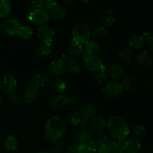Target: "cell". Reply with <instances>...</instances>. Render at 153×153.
Wrapping results in <instances>:
<instances>
[{
  "label": "cell",
  "instance_id": "cell-13",
  "mask_svg": "<svg viewBox=\"0 0 153 153\" xmlns=\"http://www.w3.org/2000/svg\"><path fill=\"white\" fill-rule=\"evenodd\" d=\"M39 88H37L34 85L31 83L29 80L28 83L27 84V87L24 90L23 92V99L26 102L31 103L34 102L37 99L39 95Z\"/></svg>",
  "mask_w": 153,
  "mask_h": 153
},
{
  "label": "cell",
  "instance_id": "cell-45",
  "mask_svg": "<svg viewBox=\"0 0 153 153\" xmlns=\"http://www.w3.org/2000/svg\"><path fill=\"white\" fill-rule=\"evenodd\" d=\"M94 135L97 137V141L100 140H102V139L107 138V135H106V133L104 131H97V132L94 133Z\"/></svg>",
  "mask_w": 153,
  "mask_h": 153
},
{
  "label": "cell",
  "instance_id": "cell-6",
  "mask_svg": "<svg viewBox=\"0 0 153 153\" xmlns=\"http://www.w3.org/2000/svg\"><path fill=\"white\" fill-rule=\"evenodd\" d=\"M55 37L53 28L47 25H43L37 28V37L43 42V44L52 46Z\"/></svg>",
  "mask_w": 153,
  "mask_h": 153
},
{
  "label": "cell",
  "instance_id": "cell-48",
  "mask_svg": "<svg viewBox=\"0 0 153 153\" xmlns=\"http://www.w3.org/2000/svg\"><path fill=\"white\" fill-rule=\"evenodd\" d=\"M1 24L0 23V31H1Z\"/></svg>",
  "mask_w": 153,
  "mask_h": 153
},
{
  "label": "cell",
  "instance_id": "cell-15",
  "mask_svg": "<svg viewBox=\"0 0 153 153\" xmlns=\"http://www.w3.org/2000/svg\"><path fill=\"white\" fill-rule=\"evenodd\" d=\"M100 51V45L98 42L96 40H88L85 43V47L83 49V53H82V58L85 59L90 56L97 55Z\"/></svg>",
  "mask_w": 153,
  "mask_h": 153
},
{
  "label": "cell",
  "instance_id": "cell-29",
  "mask_svg": "<svg viewBox=\"0 0 153 153\" xmlns=\"http://www.w3.org/2000/svg\"><path fill=\"white\" fill-rule=\"evenodd\" d=\"M120 83L123 91H131L137 86V81L131 76H126L123 78Z\"/></svg>",
  "mask_w": 153,
  "mask_h": 153
},
{
  "label": "cell",
  "instance_id": "cell-1",
  "mask_svg": "<svg viewBox=\"0 0 153 153\" xmlns=\"http://www.w3.org/2000/svg\"><path fill=\"white\" fill-rule=\"evenodd\" d=\"M108 131L112 138L118 140H125L130 132L127 123L120 116H113L108 120Z\"/></svg>",
  "mask_w": 153,
  "mask_h": 153
},
{
  "label": "cell",
  "instance_id": "cell-34",
  "mask_svg": "<svg viewBox=\"0 0 153 153\" xmlns=\"http://www.w3.org/2000/svg\"><path fill=\"white\" fill-rule=\"evenodd\" d=\"M33 31L28 25H22L17 35L22 40H28L32 37Z\"/></svg>",
  "mask_w": 153,
  "mask_h": 153
},
{
  "label": "cell",
  "instance_id": "cell-11",
  "mask_svg": "<svg viewBox=\"0 0 153 153\" xmlns=\"http://www.w3.org/2000/svg\"><path fill=\"white\" fill-rule=\"evenodd\" d=\"M84 65L85 68L91 72L100 71L105 70V67L103 66L101 58L97 55L90 56L84 59Z\"/></svg>",
  "mask_w": 153,
  "mask_h": 153
},
{
  "label": "cell",
  "instance_id": "cell-12",
  "mask_svg": "<svg viewBox=\"0 0 153 153\" xmlns=\"http://www.w3.org/2000/svg\"><path fill=\"white\" fill-rule=\"evenodd\" d=\"M28 19L34 24L40 26V25H45L46 22L49 20V17L48 13L45 10L38 9V10L30 11L28 14Z\"/></svg>",
  "mask_w": 153,
  "mask_h": 153
},
{
  "label": "cell",
  "instance_id": "cell-18",
  "mask_svg": "<svg viewBox=\"0 0 153 153\" xmlns=\"http://www.w3.org/2000/svg\"><path fill=\"white\" fill-rule=\"evenodd\" d=\"M106 73L108 76L111 77L112 79L117 80V79H121L124 76V70L120 64H117V63H112L108 67L107 70H106Z\"/></svg>",
  "mask_w": 153,
  "mask_h": 153
},
{
  "label": "cell",
  "instance_id": "cell-23",
  "mask_svg": "<svg viewBox=\"0 0 153 153\" xmlns=\"http://www.w3.org/2000/svg\"><path fill=\"white\" fill-rule=\"evenodd\" d=\"M105 126L106 121L104 117L102 116V115H97V116L94 117L91 120L90 128H91L95 133L97 131H103Z\"/></svg>",
  "mask_w": 153,
  "mask_h": 153
},
{
  "label": "cell",
  "instance_id": "cell-24",
  "mask_svg": "<svg viewBox=\"0 0 153 153\" xmlns=\"http://www.w3.org/2000/svg\"><path fill=\"white\" fill-rule=\"evenodd\" d=\"M83 53V46L82 44L79 43L78 42L72 40L70 41V45L67 48V55L69 56L77 57Z\"/></svg>",
  "mask_w": 153,
  "mask_h": 153
},
{
  "label": "cell",
  "instance_id": "cell-26",
  "mask_svg": "<svg viewBox=\"0 0 153 153\" xmlns=\"http://www.w3.org/2000/svg\"><path fill=\"white\" fill-rule=\"evenodd\" d=\"M97 152L98 153H111L113 146V141L108 138L97 140Z\"/></svg>",
  "mask_w": 153,
  "mask_h": 153
},
{
  "label": "cell",
  "instance_id": "cell-41",
  "mask_svg": "<svg viewBox=\"0 0 153 153\" xmlns=\"http://www.w3.org/2000/svg\"><path fill=\"white\" fill-rule=\"evenodd\" d=\"M80 102V98L77 95H71L70 97H67V105L75 107L77 106L78 104Z\"/></svg>",
  "mask_w": 153,
  "mask_h": 153
},
{
  "label": "cell",
  "instance_id": "cell-25",
  "mask_svg": "<svg viewBox=\"0 0 153 153\" xmlns=\"http://www.w3.org/2000/svg\"><path fill=\"white\" fill-rule=\"evenodd\" d=\"M134 51L128 46L122 48L118 52V57L123 62L129 64L133 61L134 58Z\"/></svg>",
  "mask_w": 153,
  "mask_h": 153
},
{
  "label": "cell",
  "instance_id": "cell-5",
  "mask_svg": "<svg viewBox=\"0 0 153 153\" xmlns=\"http://www.w3.org/2000/svg\"><path fill=\"white\" fill-rule=\"evenodd\" d=\"M17 88V81L12 75H6L0 82V91L6 95L15 94Z\"/></svg>",
  "mask_w": 153,
  "mask_h": 153
},
{
  "label": "cell",
  "instance_id": "cell-8",
  "mask_svg": "<svg viewBox=\"0 0 153 153\" xmlns=\"http://www.w3.org/2000/svg\"><path fill=\"white\" fill-rule=\"evenodd\" d=\"M94 136V131L90 128H82L77 131L75 135V142L76 144L82 146H86L88 142Z\"/></svg>",
  "mask_w": 153,
  "mask_h": 153
},
{
  "label": "cell",
  "instance_id": "cell-35",
  "mask_svg": "<svg viewBox=\"0 0 153 153\" xmlns=\"http://www.w3.org/2000/svg\"><path fill=\"white\" fill-rule=\"evenodd\" d=\"M66 120L72 126H77L81 123V117L79 112H69L66 116Z\"/></svg>",
  "mask_w": 153,
  "mask_h": 153
},
{
  "label": "cell",
  "instance_id": "cell-28",
  "mask_svg": "<svg viewBox=\"0 0 153 153\" xmlns=\"http://www.w3.org/2000/svg\"><path fill=\"white\" fill-rule=\"evenodd\" d=\"M50 86L54 91L59 93L60 94H62V93L65 92L68 88V84L66 81L63 80V79H57L51 82Z\"/></svg>",
  "mask_w": 153,
  "mask_h": 153
},
{
  "label": "cell",
  "instance_id": "cell-20",
  "mask_svg": "<svg viewBox=\"0 0 153 153\" xmlns=\"http://www.w3.org/2000/svg\"><path fill=\"white\" fill-rule=\"evenodd\" d=\"M141 149V143L136 138H130L125 140L124 142V152L138 153Z\"/></svg>",
  "mask_w": 153,
  "mask_h": 153
},
{
  "label": "cell",
  "instance_id": "cell-30",
  "mask_svg": "<svg viewBox=\"0 0 153 153\" xmlns=\"http://www.w3.org/2000/svg\"><path fill=\"white\" fill-rule=\"evenodd\" d=\"M18 141L13 135H9L4 139L3 142V148L6 152H12L16 149Z\"/></svg>",
  "mask_w": 153,
  "mask_h": 153
},
{
  "label": "cell",
  "instance_id": "cell-10",
  "mask_svg": "<svg viewBox=\"0 0 153 153\" xmlns=\"http://www.w3.org/2000/svg\"><path fill=\"white\" fill-rule=\"evenodd\" d=\"M46 13L49 15V18H52V19L56 21L64 19L66 15L64 6L55 1H54L53 3L49 6L48 10H46Z\"/></svg>",
  "mask_w": 153,
  "mask_h": 153
},
{
  "label": "cell",
  "instance_id": "cell-51",
  "mask_svg": "<svg viewBox=\"0 0 153 153\" xmlns=\"http://www.w3.org/2000/svg\"><path fill=\"white\" fill-rule=\"evenodd\" d=\"M138 153H141V152H138Z\"/></svg>",
  "mask_w": 153,
  "mask_h": 153
},
{
  "label": "cell",
  "instance_id": "cell-42",
  "mask_svg": "<svg viewBox=\"0 0 153 153\" xmlns=\"http://www.w3.org/2000/svg\"><path fill=\"white\" fill-rule=\"evenodd\" d=\"M87 151L88 153H92V152H97V141L94 140H91L88 143V144L85 146Z\"/></svg>",
  "mask_w": 153,
  "mask_h": 153
},
{
  "label": "cell",
  "instance_id": "cell-38",
  "mask_svg": "<svg viewBox=\"0 0 153 153\" xmlns=\"http://www.w3.org/2000/svg\"><path fill=\"white\" fill-rule=\"evenodd\" d=\"M50 151L52 153H63L64 150V144L61 140H52Z\"/></svg>",
  "mask_w": 153,
  "mask_h": 153
},
{
  "label": "cell",
  "instance_id": "cell-21",
  "mask_svg": "<svg viewBox=\"0 0 153 153\" xmlns=\"http://www.w3.org/2000/svg\"><path fill=\"white\" fill-rule=\"evenodd\" d=\"M30 81L33 85H34L38 88H41V87L47 86L51 83L50 76L44 73H37Z\"/></svg>",
  "mask_w": 153,
  "mask_h": 153
},
{
  "label": "cell",
  "instance_id": "cell-14",
  "mask_svg": "<svg viewBox=\"0 0 153 153\" xmlns=\"http://www.w3.org/2000/svg\"><path fill=\"white\" fill-rule=\"evenodd\" d=\"M65 62L61 58L53 61L49 66V74L54 77H60L65 73Z\"/></svg>",
  "mask_w": 153,
  "mask_h": 153
},
{
  "label": "cell",
  "instance_id": "cell-44",
  "mask_svg": "<svg viewBox=\"0 0 153 153\" xmlns=\"http://www.w3.org/2000/svg\"><path fill=\"white\" fill-rule=\"evenodd\" d=\"M8 99L9 101L10 102V103L14 105H19L22 102V98H21V97L19 94H10V95H9Z\"/></svg>",
  "mask_w": 153,
  "mask_h": 153
},
{
  "label": "cell",
  "instance_id": "cell-40",
  "mask_svg": "<svg viewBox=\"0 0 153 153\" xmlns=\"http://www.w3.org/2000/svg\"><path fill=\"white\" fill-rule=\"evenodd\" d=\"M66 153H88V152L85 146L75 144L74 146H70V147L67 149V152Z\"/></svg>",
  "mask_w": 153,
  "mask_h": 153
},
{
  "label": "cell",
  "instance_id": "cell-43",
  "mask_svg": "<svg viewBox=\"0 0 153 153\" xmlns=\"http://www.w3.org/2000/svg\"><path fill=\"white\" fill-rule=\"evenodd\" d=\"M41 1L42 0H34V1H30L28 4V7L30 11L38 10V9L41 10Z\"/></svg>",
  "mask_w": 153,
  "mask_h": 153
},
{
  "label": "cell",
  "instance_id": "cell-4",
  "mask_svg": "<svg viewBox=\"0 0 153 153\" xmlns=\"http://www.w3.org/2000/svg\"><path fill=\"white\" fill-rule=\"evenodd\" d=\"M123 92L120 83L118 81L113 80L106 84L102 88V94L108 100H113L119 97Z\"/></svg>",
  "mask_w": 153,
  "mask_h": 153
},
{
  "label": "cell",
  "instance_id": "cell-46",
  "mask_svg": "<svg viewBox=\"0 0 153 153\" xmlns=\"http://www.w3.org/2000/svg\"><path fill=\"white\" fill-rule=\"evenodd\" d=\"M145 43H146V46L149 48V50H152V48H153V39L152 35L149 37V38L146 39L145 40Z\"/></svg>",
  "mask_w": 153,
  "mask_h": 153
},
{
  "label": "cell",
  "instance_id": "cell-39",
  "mask_svg": "<svg viewBox=\"0 0 153 153\" xmlns=\"http://www.w3.org/2000/svg\"><path fill=\"white\" fill-rule=\"evenodd\" d=\"M124 142H125V140L113 141V146H112V149L111 153H123Z\"/></svg>",
  "mask_w": 153,
  "mask_h": 153
},
{
  "label": "cell",
  "instance_id": "cell-36",
  "mask_svg": "<svg viewBox=\"0 0 153 153\" xmlns=\"http://www.w3.org/2000/svg\"><path fill=\"white\" fill-rule=\"evenodd\" d=\"M146 134V128L141 123H136L133 126V134L135 137L134 138L139 139L142 138Z\"/></svg>",
  "mask_w": 153,
  "mask_h": 153
},
{
  "label": "cell",
  "instance_id": "cell-16",
  "mask_svg": "<svg viewBox=\"0 0 153 153\" xmlns=\"http://www.w3.org/2000/svg\"><path fill=\"white\" fill-rule=\"evenodd\" d=\"M67 105V97L64 94H57L49 100V106L53 110H61Z\"/></svg>",
  "mask_w": 153,
  "mask_h": 153
},
{
  "label": "cell",
  "instance_id": "cell-19",
  "mask_svg": "<svg viewBox=\"0 0 153 153\" xmlns=\"http://www.w3.org/2000/svg\"><path fill=\"white\" fill-rule=\"evenodd\" d=\"M136 62L141 67H146L151 66L152 64V54L146 50H143L136 55Z\"/></svg>",
  "mask_w": 153,
  "mask_h": 153
},
{
  "label": "cell",
  "instance_id": "cell-31",
  "mask_svg": "<svg viewBox=\"0 0 153 153\" xmlns=\"http://www.w3.org/2000/svg\"><path fill=\"white\" fill-rule=\"evenodd\" d=\"M52 46L42 44L36 49L35 55L40 59H45V58H47L52 54Z\"/></svg>",
  "mask_w": 153,
  "mask_h": 153
},
{
  "label": "cell",
  "instance_id": "cell-27",
  "mask_svg": "<svg viewBox=\"0 0 153 153\" xmlns=\"http://www.w3.org/2000/svg\"><path fill=\"white\" fill-rule=\"evenodd\" d=\"M145 44V40L142 34H134L129 40V46L133 51L140 49Z\"/></svg>",
  "mask_w": 153,
  "mask_h": 153
},
{
  "label": "cell",
  "instance_id": "cell-3",
  "mask_svg": "<svg viewBox=\"0 0 153 153\" xmlns=\"http://www.w3.org/2000/svg\"><path fill=\"white\" fill-rule=\"evenodd\" d=\"M73 40L80 44L86 43L91 37V29L89 25L85 22L76 24L73 28Z\"/></svg>",
  "mask_w": 153,
  "mask_h": 153
},
{
  "label": "cell",
  "instance_id": "cell-50",
  "mask_svg": "<svg viewBox=\"0 0 153 153\" xmlns=\"http://www.w3.org/2000/svg\"><path fill=\"white\" fill-rule=\"evenodd\" d=\"M92 153H98V152H92Z\"/></svg>",
  "mask_w": 153,
  "mask_h": 153
},
{
  "label": "cell",
  "instance_id": "cell-2",
  "mask_svg": "<svg viewBox=\"0 0 153 153\" xmlns=\"http://www.w3.org/2000/svg\"><path fill=\"white\" fill-rule=\"evenodd\" d=\"M67 127L62 118L54 116L46 121L44 126V133L46 137L52 140H60L65 134Z\"/></svg>",
  "mask_w": 153,
  "mask_h": 153
},
{
  "label": "cell",
  "instance_id": "cell-49",
  "mask_svg": "<svg viewBox=\"0 0 153 153\" xmlns=\"http://www.w3.org/2000/svg\"><path fill=\"white\" fill-rule=\"evenodd\" d=\"M0 104H1V97H0Z\"/></svg>",
  "mask_w": 153,
  "mask_h": 153
},
{
  "label": "cell",
  "instance_id": "cell-47",
  "mask_svg": "<svg viewBox=\"0 0 153 153\" xmlns=\"http://www.w3.org/2000/svg\"><path fill=\"white\" fill-rule=\"evenodd\" d=\"M37 153H52V152H51L50 149H43V150L39 151Z\"/></svg>",
  "mask_w": 153,
  "mask_h": 153
},
{
  "label": "cell",
  "instance_id": "cell-37",
  "mask_svg": "<svg viewBox=\"0 0 153 153\" xmlns=\"http://www.w3.org/2000/svg\"><path fill=\"white\" fill-rule=\"evenodd\" d=\"M108 29L105 28L104 26H98L94 28L92 34L94 38L97 39V40H102V39H104L108 35Z\"/></svg>",
  "mask_w": 153,
  "mask_h": 153
},
{
  "label": "cell",
  "instance_id": "cell-9",
  "mask_svg": "<svg viewBox=\"0 0 153 153\" xmlns=\"http://www.w3.org/2000/svg\"><path fill=\"white\" fill-rule=\"evenodd\" d=\"M21 26L20 22L15 18H7L1 24V28L10 36L17 35Z\"/></svg>",
  "mask_w": 153,
  "mask_h": 153
},
{
  "label": "cell",
  "instance_id": "cell-17",
  "mask_svg": "<svg viewBox=\"0 0 153 153\" xmlns=\"http://www.w3.org/2000/svg\"><path fill=\"white\" fill-rule=\"evenodd\" d=\"M100 19H101L102 24L103 25L102 26L107 28L113 26L116 21V16L114 12L111 9L107 8L102 12Z\"/></svg>",
  "mask_w": 153,
  "mask_h": 153
},
{
  "label": "cell",
  "instance_id": "cell-22",
  "mask_svg": "<svg viewBox=\"0 0 153 153\" xmlns=\"http://www.w3.org/2000/svg\"><path fill=\"white\" fill-rule=\"evenodd\" d=\"M64 61L65 62L66 70H67L71 74L77 75L82 71V66H81L80 63L77 60L70 57V58H67V60Z\"/></svg>",
  "mask_w": 153,
  "mask_h": 153
},
{
  "label": "cell",
  "instance_id": "cell-33",
  "mask_svg": "<svg viewBox=\"0 0 153 153\" xmlns=\"http://www.w3.org/2000/svg\"><path fill=\"white\" fill-rule=\"evenodd\" d=\"M108 79V76L106 73L105 70H100L96 73L94 78V82L97 85H102L107 82Z\"/></svg>",
  "mask_w": 153,
  "mask_h": 153
},
{
  "label": "cell",
  "instance_id": "cell-7",
  "mask_svg": "<svg viewBox=\"0 0 153 153\" xmlns=\"http://www.w3.org/2000/svg\"><path fill=\"white\" fill-rule=\"evenodd\" d=\"M97 113V108L95 105L92 103H85L81 106L79 114L81 117L80 124L82 126H85L87 121L89 119H92L96 116Z\"/></svg>",
  "mask_w": 153,
  "mask_h": 153
},
{
  "label": "cell",
  "instance_id": "cell-32",
  "mask_svg": "<svg viewBox=\"0 0 153 153\" xmlns=\"http://www.w3.org/2000/svg\"><path fill=\"white\" fill-rule=\"evenodd\" d=\"M10 3L6 0H0V18L7 17L10 13Z\"/></svg>",
  "mask_w": 153,
  "mask_h": 153
}]
</instances>
